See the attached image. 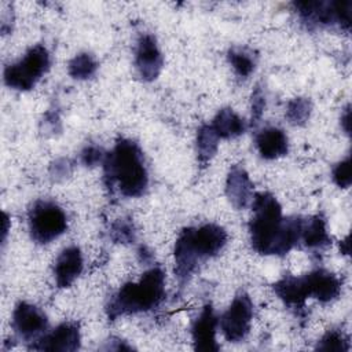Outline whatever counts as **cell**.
<instances>
[{"label": "cell", "instance_id": "obj_3", "mask_svg": "<svg viewBox=\"0 0 352 352\" xmlns=\"http://www.w3.org/2000/svg\"><path fill=\"white\" fill-rule=\"evenodd\" d=\"M103 170L107 187L116 184L124 197H140L147 188L148 175L143 153L138 143L131 139H118L114 148L106 153Z\"/></svg>", "mask_w": 352, "mask_h": 352}, {"label": "cell", "instance_id": "obj_15", "mask_svg": "<svg viewBox=\"0 0 352 352\" xmlns=\"http://www.w3.org/2000/svg\"><path fill=\"white\" fill-rule=\"evenodd\" d=\"M274 292L287 305L296 311H300L305 305V300L309 298L308 285L305 276L285 275L274 283Z\"/></svg>", "mask_w": 352, "mask_h": 352}, {"label": "cell", "instance_id": "obj_8", "mask_svg": "<svg viewBox=\"0 0 352 352\" xmlns=\"http://www.w3.org/2000/svg\"><path fill=\"white\" fill-rule=\"evenodd\" d=\"M253 319V304L245 292H239L228 309L219 319V326L224 338L230 342L242 341L249 330Z\"/></svg>", "mask_w": 352, "mask_h": 352}, {"label": "cell", "instance_id": "obj_27", "mask_svg": "<svg viewBox=\"0 0 352 352\" xmlns=\"http://www.w3.org/2000/svg\"><path fill=\"white\" fill-rule=\"evenodd\" d=\"M104 157H106V153L102 150V147L96 144L85 146L80 153L81 164L85 166H96L99 164H103Z\"/></svg>", "mask_w": 352, "mask_h": 352}, {"label": "cell", "instance_id": "obj_1", "mask_svg": "<svg viewBox=\"0 0 352 352\" xmlns=\"http://www.w3.org/2000/svg\"><path fill=\"white\" fill-rule=\"evenodd\" d=\"M252 209L249 232L252 246L257 253L282 256L300 242L302 217H283L282 208L272 194H254Z\"/></svg>", "mask_w": 352, "mask_h": 352}, {"label": "cell", "instance_id": "obj_13", "mask_svg": "<svg viewBox=\"0 0 352 352\" xmlns=\"http://www.w3.org/2000/svg\"><path fill=\"white\" fill-rule=\"evenodd\" d=\"M226 195L236 209H245L253 199V183L241 165H232L226 180Z\"/></svg>", "mask_w": 352, "mask_h": 352}, {"label": "cell", "instance_id": "obj_9", "mask_svg": "<svg viewBox=\"0 0 352 352\" xmlns=\"http://www.w3.org/2000/svg\"><path fill=\"white\" fill-rule=\"evenodd\" d=\"M47 327L48 319L36 305L22 301L15 307L12 312V329L21 340L33 344L47 333Z\"/></svg>", "mask_w": 352, "mask_h": 352}, {"label": "cell", "instance_id": "obj_12", "mask_svg": "<svg viewBox=\"0 0 352 352\" xmlns=\"http://www.w3.org/2000/svg\"><path fill=\"white\" fill-rule=\"evenodd\" d=\"M219 326V319L214 315V311L210 304H206L194 320L191 327V337L194 348L197 351H219V344L216 341V331Z\"/></svg>", "mask_w": 352, "mask_h": 352}, {"label": "cell", "instance_id": "obj_25", "mask_svg": "<svg viewBox=\"0 0 352 352\" xmlns=\"http://www.w3.org/2000/svg\"><path fill=\"white\" fill-rule=\"evenodd\" d=\"M110 238L116 243H131L135 241V228L129 219H118L110 228Z\"/></svg>", "mask_w": 352, "mask_h": 352}, {"label": "cell", "instance_id": "obj_17", "mask_svg": "<svg viewBox=\"0 0 352 352\" xmlns=\"http://www.w3.org/2000/svg\"><path fill=\"white\" fill-rule=\"evenodd\" d=\"M256 147L258 154L265 160H275L287 154L289 142L286 133L276 126H267L257 132Z\"/></svg>", "mask_w": 352, "mask_h": 352}, {"label": "cell", "instance_id": "obj_6", "mask_svg": "<svg viewBox=\"0 0 352 352\" xmlns=\"http://www.w3.org/2000/svg\"><path fill=\"white\" fill-rule=\"evenodd\" d=\"M50 69V54L41 44L29 48L16 63L4 69V82L16 91H29Z\"/></svg>", "mask_w": 352, "mask_h": 352}, {"label": "cell", "instance_id": "obj_18", "mask_svg": "<svg viewBox=\"0 0 352 352\" xmlns=\"http://www.w3.org/2000/svg\"><path fill=\"white\" fill-rule=\"evenodd\" d=\"M300 241L308 249H323L330 245V236L326 230V221L320 216L302 219Z\"/></svg>", "mask_w": 352, "mask_h": 352}, {"label": "cell", "instance_id": "obj_19", "mask_svg": "<svg viewBox=\"0 0 352 352\" xmlns=\"http://www.w3.org/2000/svg\"><path fill=\"white\" fill-rule=\"evenodd\" d=\"M210 126L219 136V139H232L241 136L248 125L232 109H221L213 118Z\"/></svg>", "mask_w": 352, "mask_h": 352}, {"label": "cell", "instance_id": "obj_28", "mask_svg": "<svg viewBox=\"0 0 352 352\" xmlns=\"http://www.w3.org/2000/svg\"><path fill=\"white\" fill-rule=\"evenodd\" d=\"M265 107V98L260 87H256L252 95V124H257Z\"/></svg>", "mask_w": 352, "mask_h": 352}, {"label": "cell", "instance_id": "obj_7", "mask_svg": "<svg viewBox=\"0 0 352 352\" xmlns=\"http://www.w3.org/2000/svg\"><path fill=\"white\" fill-rule=\"evenodd\" d=\"M28 224L32 239L45 245L66 231L67 219L63 209L55 202L40 199L29 209Z\"/></svg>", "mask_w": 352, "mask_h": 352}, {"label": "cell", "instance_id": "obj_16", "mask_svg": "<svg viewBox=\"0 0 352 352\" xmlns=\"http://www.w3.org/2000/svg\"><path fill=\"white\" fill-rule=\"evenodd\" d=\"M304 276L307 279L309 297H314L322 302H330L341 293L340 279L326 270L319 268Z\"/></svg>", "mask_w": 352, "mask_h": 352}, {"label": "cell", "instance_id": "obj_29", "mask_svg": "<svg viewBox=\"0 0 352 352\" xmlns=\"http://www.w3.org/2000/svg\"><path fill=\"white\" fill-rule=\"evenodd\" d=\"M70 168L72 166H70V162L67 160H65V158L58 160L51 166V175L54 177H65L70 173Z\"/></svg>", "mask_w": 352, "mask_h": 352}, {"label": "cell", "instance_id": "obj_11", "mask_svg": "<svg viewBox=\"0 0 352 352\" xmlns=\"http://www.w3.org/2000/svg\"><path fill=\"white\" fill-rule=\"evenodd\" d=\"M135 65L143 81H154L164 66V58L153 34L144 33L139 37Z\"/></svg>", "mask_w": 352, "mask_h": 352}, {"label": "cell", "instance_id": "obj_2", "mask_svg": "<svg viewBox=\"0 0 352 352\" xmlns=\"http://www.w3.org/2000/svg\"><path fill=\"white\" fill-rule=\"evenodd\" d=\"M227 232L223 227L206 223L184 228L175 243V276L183 289L192 274L209 258L214 257L226 245Z\"/></svg>", "mask_w": 352, "mask_h": 352}, {"label": "cell", "instance_id": "obj_30", "mask_svg": "<svg viewBox=\"0 0 352 352\" xmlns=\"http://www.w3.org/2000/svg\"><path fill=\"white\" fill-rule=\"evenodd\" d=\"M351 110H349V107H346L345 109V111H344V114L341 116V126L344 128V131L346 132V133H349V125H351Z\"/></svg>", "mask_w": 352, "mask_h": 352}, {"label": "cell", "instance_id": "obj_4", "mask_svg": "<svg viewBox=\"0 0 352 352\" xmlns=\"http://www.w3.org/2000/svg\"><path fill=\"white\" fill-rule=\"evenodd\" d=\"M165 297V274L160 267L147 270L139 282H128L118 289L106 305L110 320L124 315L150 311Z\"/></svg>", "mask_w": 352, "mask_h": 352}, {"label": "cell", "instance_id": "obj_24", "mask_svg": "<svg viewBox=\"0 0 352 352\" xmlns=\"http://www.w3.org/2000/svg\"><path fill=\"white\" fill-rule=\"evenodd\" d=\"M316 349L320 351H348L349 341L340 330H329L318 342Z\"/></svg>", "mask_w": 352, "mask_h": 352}, {"label": "cell", "instance_id": "obj_26", "mask_svg": "<svg viewBox=\"0 0 352 352\" xmlns=\"http://www.w3.org/2000/svg\"><path fill=\"white\" fill-rule=\"evenodd\" d=\"M333 180L334 183L341 187V188H348L351 186V160L349 157H346L344 161L338 162L334 168H333Z\"/></svg>", "mask_w": 352, "mask_h": 352}, {"label": "cell", "instance_id": "obj_10", "mask_svg": "<svg viewBox=\"0 0 352 352\" xmlns=\"http://www.w3.org/2000/svg\"><path fill=\"white\" fill-rule=\"evenodd\" d=\"M80 329L76 323L65 322L56 326L54 330L47 331L43 337L29 345V349L34 351H60L74 352L80 348Z\"/></svg>", "mask_w": 352, "mask_h": 352}, {"label": "cell", "instance_id": "obj_14", "mask_svg": "<svg viewBox=\"0 0 352 352\" xmlns=\"http://www.w3.org/2000/svg\"><path fill=\"white\" fill-rule=\"evenodd\" d=\"M82 254L77 246H69L60 252L55 261L54 275L58 287H69L82 271Z\"/></svg>", "mask_w": 352, "mask_h": 352}, {"label": "cell", "instance_id": "obj_22", "mask_svg": "<svg viewBox=\"0 0 352 352\" xmlns=\"http://www.w3.org/2000/svg\"><path fill=\"white\" fill-rule=\"evenodd\" d=\"M312 110L311 100L307 98H294L287 103L286 118L292 125L301 126L309 120Z\"/></svg>", "mask_w": 352, "mask_h": 352}, {"label": "cell", "instance_id": "obj_21", "mask_svg": "<svg viewBox=\"0 0 352 352\" xmlns=\"http://www.w3.org/2000/svg\"><path fill=\"white\" fill-rule=\"evenodd\" d=\"M98 70V62L94 55L88 52H81L76 55L67 66L69 74L76 80H87L91 78Z\"/></svg>", "mask_w": 352, "mask_h": 352}, {"label": "cell", "instance_id": "obj_23", "mask_svg": "<svg viewBox=\"0 0 352 352\" xmlns=\"http://www.w3.org/2000/svg\"><path fill=\"white\" fill-rule=\"evenodd\" d=\"M228 62L239 77H249L254 70L256 60L250 52L241 48H231L228 51Z\"/></svg>", "mask_w": 352, "mask_h": 352}, {"label": "cell", "instance_id": "obj_20", "mask_svg": "<svg viewBox=\"0 0 352 352\" xmlns=\"http://www.w3.org/2000/svg\"><path fill=\"white\" fill-rule=\"evenodd\" d=\"M219 136L210 126V124H205L198 129L197 133V153H198V161L202 166H205L212 157L217 151L219 146Z\"/></svg>", "mask_w": 352, "mask_h": 352}, {"label": "cell", "instance_id": "obj_5", "mask_svg": "<svg viewBox=\"0 0 352 352\" xmlns=\"http://www.w3.org/2000/svg\"><path fill=\"white\" fill-rule=\"evenodd\" d=\"M300 19L308 28L351 29L352 1H296L293 3Z\"/></svg>", "mask_w": 352, "mask_h": 352}]
</instances>
